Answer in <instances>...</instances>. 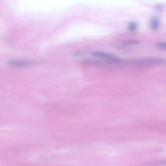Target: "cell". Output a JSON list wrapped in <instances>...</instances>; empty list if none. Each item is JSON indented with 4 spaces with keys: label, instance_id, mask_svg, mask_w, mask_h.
<instances>
[{
    "label": "cell",
    "instance_id": "obj_3",
    "mask_svg": "<svg viewBox=\"0 0 166 166\" xmlns=\"http://www.w3.org/2000/svg\"><path fill=\"white\" fill-rule=\"evenodd\" d=\"M129 30L131 32H135L137 29V24L134 22H130L128 24Z\"/></svg>",
    "mask_w": 166,
    "mask_h": 166
},
{
    "label": "cell",
    "instance_id": "obj_2",
    "mask_svg": "<svg viewBox=\"0 0 166 166\" xmlns=\"http://www.w3.org/2000/svg\"><path fill=\"white\" fill-rule=\"evenodd\" d=\"M35 62L30 61H13L8 62L9 64L17 67H23L32 64Z\"/></svg>",
    "mask_w": 166,
    "mask_h": 166
},
{
    "label": "cell",
    "instance_id": "obj_1",
    "mask_svg": "<svg viewBox=\"0 0 166 166\" xmlns=\"http://www.w3.org/2000/svg\"><path fill=\"white\" fill-rule=\"evenodd\" d=\"M160 26V20L159 18L156 16H154L152 18L150 23L151 29L155 31L159 28Z\"/></svg>",
    "mask_w": 166,
    "mask_h": 166
},
{
    "label": "cell",
    "instance_id": "obj_4",
    "mask_svg": "<svg viewBox=\"0 0 166 166\" xmlns=\"http://www.w3.org/2000/svg\"><path fill=\"white\" fill-rule=\"evenodd\" d=\"M164 7L161 4H157L155 6V9L157 12H160L163 10Z\"/></svg>",
    "mask_w": 166,
    "mask_h": 166
},
{
    "label": "cell",
    "instance_id": "obj_5",
    "mask_svg": "<svg viewBox=\"0 0 166 166\" xmlns=\"http://www.w3.org/2000/svg\"><path fill=\"white\" fill-rule=\"evenodd\" d=\"M156 45L162 49H165L166 44L165 43L160 42L156 44Z\"/></svg>",
    "mask_w": 166,
    "mask_h": 166
},
{
    "label": "cell",
    "instance_id": "obj_6",
    "mask_svg": "<svg viewBox=\"0 0 166 166\" xmlns=\"http://www.w3.org/2000/svg\"><path fill=\"white\" fill-rule=\"evenodd\" d=\"M126 43L129 44H136L139 43L138 41L136 40H131L126 42Z\"/></svg>",
    "mask_w": 166,
    "mask_h": 166
}]
</instances>
